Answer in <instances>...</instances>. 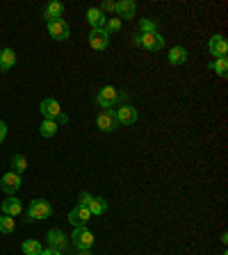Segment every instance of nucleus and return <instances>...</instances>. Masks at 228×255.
<instances>
[{"mask_svg": "<svg viewBox=\"0 0 228 255\" xmlns=\"http://www.w3.org/2000/svg\"><path fill=\"white\" fill-rule=\"evenodd\" d=\"M39 112L43 114L46 121H55L57 126H66L69 123V117L62 112V107H59V103L55 98H43L41 105H39Z\"/></svg>", "mask_w": 228, "mask_h": 255, "instance_id": "nucleus-1", "label": "nucleus"}, {"mask_svg": "<svg viewBox=\"0 0 228 255\" xmlns=\"http://www.w3.org/2000/svg\"><path fill=\"white\" fill-rule=\"evenodd\" d=\"M50 214H53V207H50L48 201H43V198L32 201L30 207H27V221H41V219H48Z\"/></svg>", "mask_w": 228, "mask_h": 255, "instance_id": "nucleus-2", "label": "nucleus"}, {"mask_svg": "<svg viewBox=\"0 0 228 255\" xmlns=\"http://www.w3.org/2000/svg\"><path fill=\"white\" fill-rule=\"evenodd\" d=\"M96 103H98V107H101L103 112L112 110V107H114V105L119 103V91L114 89L112 85L103 87V89L98 91V96H96Z\"/></svg>", "mask_w": 228, "mask_h": 255, "instance_id": "nucleus-3", "label": "nucleus"}, {"mask_svg": "<svg viewBox=\"0 0 228 255\" xmlns=\"http://www.w3.org/2000/svg\"><path fill=\"white\" fill-rule=\"evenodd\" d=\"M71 242H73V246L78 251H89L91 246H94V233H91V230H87V226L75 228L73 235H71Z\"/></svg>", "mask_w": 228, "mask_h": 255, "instance_id": "nucleus-4", "label": "nucleus"}, {"mask_svg": "<svg viewBox=\"0 0 228 255\" xmlns=\"http://www.w3.org/2000/svg\"><path fill=\"white\" fill-rule=\"evenodd\" d=\"M48 34H50L55 41H64V39L71 37V27L64 18H53V21H48Z\"/></svg>", "mask_w": 228, "mask_h": 255, "instance_id": "nucleus-5", "label": "nucleus"}, {"mask_svg": "<svg viewBox=\"0 0 228 255\" xmlns=\"http://www.w3.org/2000/svg\"><path fill=\"white\" fill-rule=\"evenodd\" d=\"M114 117H117V123H119V126H133V123H137L139 114H137V110H135L133 105H128V103H121V107L114 112Z\"/></svg>", "mask_w": 228, "mask_h": 255, "instance_id": "nucleus-6", "label": "nucleus"}, {"mask_svg": "<svg viewBox=\"0 0 228 255\" xmlns=\"http://www.w3.org/2000/svg\"><path fill=\"white\" fill-rule=\"evenodd\" d=\"M23 180H21V175L14 173V171H9V173H5L2 178H0V189L5 191V194H9V196H14L16 191L21 189Z\"/></svg>", "mask_w": 228, "mask_h": 255, "instance_id": "nucleus-7", "label": "nucleus"}, {"mask_svg": "<svg viewBox=\"0 0 228 255\" xmlns=\"http://www.w3.org/2000/svg\"><path fill=\"white\" fill-rule=\"evenodd\" d=\"M139 46L151 50V53H160L165 48V37L160 32H153V34H142L139 37Z\"/></svg>", "mask_w": 228, "mask_h": 255, "instance_id": "nucleus-8", "label": "nucleus"}, {"mask_svg": "<svg viewBox=\"0 0 228 255\" xmlns=\"http://www.w3.org/2000/svg\"><path fill=\"white\" fill-rule=\"evenodd\" d=\"M91 219V212L87 205H75L73 210L69 212V221L73 223L75 228H82V226H87V221Z\"/></svg>", "mask_w": 228, "mask_h": 255, "instance_id": "nucleus-9", "label": "nucleus"}, {"mask_svg": "<svg viewBox=\"0 0 228 255\" xmlns=\"http://www.w3.org/2000/svg\"><path fill=\"white\" fill-rule=\"evenodd\" d=\"M96 126H98V130H103V132H114V130L119 128L114 112H112V110L101 112V114H98V119H96Z\"/></svg>", "mask_w": 228, "mask_h": 255, "instance_id": "nucleus-10", "label": "nucleus"}, {"mask_svg": "<svg viewBox=\"0 0 228 255\" xmlns=\"http://www.w3.org/2000/svg\"><path fill=\"white\" fill-rule=\"evenodd\" d=\"M208 50H210V55H215V59H217V57H226V53H228L226 37H222V34L210 37V41H208Z\"/></svg>", "mask_w": 228, "mask_h": 255, "instance_id": "nucleus-11", "label": "nucleus"}, {"mask_svg": "<svg viewBox=\"0 0 228 255\" xmlns=\"http://www.w3.org/2000/svg\"><path fill=\"white\" fill-rule=\"evenodd\" d=\"M46 239H48V249H55V251H64V249H66V246H69V239H66V235H64L62 230H57V228L48 230Z\"/></svg>", "mask_w": 228, "mask_h": 255, "instance_id": "nucleus-12", "label": "nucleus"}, {"mask_svg": "<svg viewBox=\"0 0 228 255\" xmlns=\"http://www.w3.org/2000/svg\"><path fill=\"white\" fill-rule=\"evenodd\" d=\"M89 46L94 48V50H105L107 46H110V34H107L105 30H91L89 32Z\"/></svg>", "mask_w": 228, "mask_h": 255, "instance_id": "nucleus-13", "label": "nucleus"}, {"mask_svg": "<svg viewBox=\"0 0 228 255\" xmlns=\"http://www.w3.org/2000/svg\"><path fill=\"white\" fill-rule=\"evenodd\" d=\"M105 14H103L98 7H91V9H87V23L91 25V30H101V27H105Z\"/></svg>", "mask_w": 228, "mask_h": 255, "instance_id": "nucleus-14", "label": "nucleus"}, {"mask_svg": "<svg viewBox=\"0 0 228 255\" xmlns=\"http://www.w3.org/2000/svg\"><path fill=\"white\" fill-rule=\"evenodd\" d=\"M23 212V203L18 201L16 196H9L2 201V214H7V217H18V214Z\"/></svg>", "mask_w": 228, "mask_h": 255, "instance_id": "nucleus-15", "label": "nucleus"}, {"mask_svg": "<svg viewBox=\"0 0 228 255\" xmlns=\"http://www.w3.org/2000/svg\"><path fill=\"white\" fill-rule=\"evenodd\" d=\"M135 14H137V5H135L133 0H121V2H117L119 21H121V18H135Z\"/></svg>", "mask_w": 228, "mask_h": 255, "instance_id": "nucleus-16", "label": "nucleus"}, {"mask_svg": "<svg viewBox=\"0 0 228 255\" xmlns=\"http://www.w3.org/2000/svg\"><path fill=\"white\" fill-rule=\"evenodd\" d=\"M14 64H16V53L11 48H2L0 50V69L9 71V69H14Z\"/></svg>", "mask_w": 228, "mask_h": 255, "instance_id": "nucleus-17", "label": "nucleus"}, {"mask_svg": "<svg viewBox=\"0 0 228 255\" xmlns=\"http://www.w3.org/2000/svg\"><path fill=\"white\" fill-rule=\"evenodd\" d=\"M187 62V48L183 46H176L169 50V64H174V66H181V64Z\"/></svg>", "mask_w": 228, "mask_h": 255, "instance_id": "nucleus-18", "label": "nucleus"}, {"mask_svg": "<svg viewBox=\"0 0 228 255\" xmlns=\"http://www.w3.org/2000/svg\"><path fill=\"white\" fill-rule=\"evenodd\" d=\"M87 207H89L91 217H101V214H105V210H107V201L103 196H94Z\"/></svg>", "mask_w": 228, "mask_h": 255, "instance_id": "nucleus-19", "label": "nucleus"}, {"mask_svg": "<svg viewBox=\"0 0 228 255\" xmlns=\"http://www.w3.org/2000/svg\"><path fill=\"white\" fill-rule=\"evenodd\" d=\"M62 14H64L62 2H50V5H46V9H43V16H46L48 21H53V18H62Z\"/></svg>", "mask_w": 228, "mask_h": 255, "instance_id": "nucleus-20", "label": "nucleus"}, {"mask_svg": "<svg viewBox=\"0 0 228 255\" xmlns=\"http://www.w3.org/2000/svg\"><path fill=\"white\" fill-rule=\"evenodd\" d=\"M210 69L215 71V73L219 75V78H226L228 75V59L226 57H217L210 62Z\"/></svg>", "mask_w": 228, "mask_h": 255, "instance_id": "nucleus-21", "label": "nucleus"}, {"mask_svg": "<svg viewBox=\"0 0 228 255\" xmlns=\"http://www.w3.org/2000/svg\"><path fill=\"white\" fill-rule=\"evenodd\" d=\"M57 130H59L57 123H55V121H46V119H43V123L39 126V132H41V137H46V139L55 137V134H57Z\"/></svg>", "mask_w": 228, "mask_h": 255, "instance_id": "nucleus-22", "label": "nucleus"}, {"mask_svg": "<svg viewBox=\"0 0 228 255\" xmlns=\"http://www.w3.org/2000/svg\"><path fill=\"white\" fill-rule=\"evenodd\" d=\"M25 169H27V159L23 157L21 153H14V155H11V171L21 175Z\"/></svg>", "mask_w": 228, "mask_h": 255, "instance_id": "nucleus-23", "label": "nucleus"}, {"mask_svg": "<svg viewBox=\"0 0 228 255\" xmlns=\"http://www.w3.org/2000/svg\"><path fill=\"white\" fill-rule=\"evenodd\" d=\"M21 249H23V253L25 255H41V251H43L37 239H25Z\"/></svg>", "mask_w": 228, "mask_h": 255, "instance_id": "nucleus-24", "label": "nucleus"}, {"mask_svg": "<svg viewBox=\"0 0 228 255\" xmlns=\"http://www.w3.org/2000/svg\"><path fill=\"white\" fill-rule=\"evenodd\" d=\"M14 230H16L14 217H7V214H2V217H0V233H2V235H9V233H14Z\"/></svg>", "mask_w": 228, "mask_h": 255, "instance_id": "nucleus-25", "label": "nucleus"}, {"mask_svg": "<svg viewBox=\"0 0 228 255\" xmlns=\"http://www.w3.org/2000/svg\"><path fill=\"white\" fill-rule=\"evenodd\" d=\"M139 32H142V34H153V32H158V25H155V21H151V18H142V21H139Z\"/></svg>", "mask_w": 228, "mask_h": 255, "instance_id": "nucleus-26", "label": "nucleus"}, {"mask_svg": "<svg viewBox=\"0 0 228 255\" xmlns=\"http://www.w3.org/2000/svg\"><path fill=\"white\" fill-rule=\"evenodd\" d=\"M103 30H105L107 34H112V32H119V30H121V21H119V18H107Z\"/></svg>", "mask_w": 228, "mask_h": 255, "instance_id": "nucleus-27", "label": "nucleus"}, {"mask_svg": "<svg viewBox=\"0 0 228 255\" xmlns=\"http://www.w3.org/2000/svg\"><path fill=\"white\" fill-rule=\"evenodd\" d=\"M98 9H101L103 14H107V11H117V2H112V0H105V2H103Z\"/></svg>", "mask_w": 228, "mask_h": 255, "instance_id": "nucleus-28", "label": "nucleus"}, {"mask_svg": "<svg viewBox=\"0 0 228 255\" xmlns=\"http://www.w3.org/2000/svg\"><path fill=\"white\" fill-rule=\"evenodd\" d=\"M91 198H94V196H91V194H87V191H82V194H80V198H78V205H89V203H91Z\"/></svg>", "mask_w": 228, "mask_h": 255, "instance_id": "nucleus-29", "label": "nucleus"}, {"mask_svg": "<svg viewBox=\"0 0 228 255\" xmlns=\"http://www.w3.org/2000/svg\"><path fill=\"white\" fill-rule=\"evenodd\" d=\"M5 137H7V123L0 119V143L5 141Z\"/></svg>", "mask_w": 228, "mask_h": 255, "instance_id": "nucleus-30", "label": "nucleus"}, {"mask_svg": "<svg viewBox=\"0 0 228 255\" xmlns=\"http://www.w3.org/2000/svg\"><path fill=\"white\" fill-rule=\"evenodd\" d=\"M41 255H64L62 251H55V249H46V251H41Z\"/></svg>", "mask_w": 228, "mask_h": 255, "instance_id": "nucleus-31", "label": "nucleus"}, {"mask_svg": "<svg viewBox=\"0 0 228 255\" xmlns=\"http://www.w3.org/2000/svg\"><path fill=\"white\" fill-rule=\"evenodd\" d=\"M78 255H91V253H89V251H80Z\"/></svg>", "mask_w": 228, "mask_h": 255, "instance_id": "nucleus-32", "label": "nucleus"}, {"mask_svg": "<svg viewBox=\"0 0 228 255\" xmlns=\"http://www.w3.org/2000/svg\"><path fill=\"white\" fill-rule=\"evenodd\" d=\"M222 255H228V253H222Z\"/></svg>", "mask_w": 228, "mask_h": 255, "instance_id": "nucleus-33", "label": "nucleus"}]
</instances>
